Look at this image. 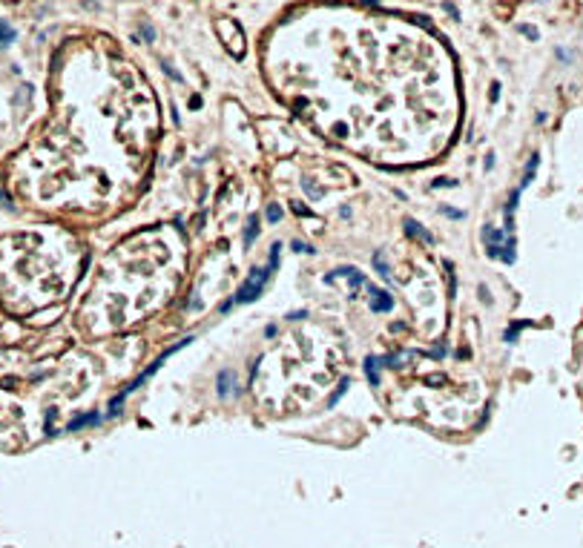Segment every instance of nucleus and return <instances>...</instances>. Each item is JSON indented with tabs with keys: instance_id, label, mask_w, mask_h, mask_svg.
<instances>
[{
	"instance_id": "obj_3",
	"label": "nucleus",
	"mask_w": 583,
	"mask_h": 548,
	"mask_svg": "<svg viewBox=\"0 0 583 548\" xmlns=\"http://www.w3.org/2000/svg\"><path fill=\"white\" fill-rule=\"evenodd\" d=\"M6 40H12V29L6 26V23H0V46L6 43Z\"/></svg>"
},
{
	"instance_id": "obj_2",
	"label": "nucleus",
	"mask_w": 583,
	"mask_h": 548,
	"mask_svg": "<svg viewBox=\"0 0 583 548\" xmlns=\"http://www.w3.org/2000/svg\"><path fill=\"white\" fill-rule=\"evenodd\" d=\"M265 279H267V273L265 270H253L250 273V279L244 282V287L239 290V296H236V301H247V299H256L259 296V290L265 287Z\"/></svg>"
},
{
	"instance_id": "obj_1",
	"label": "nucleus",
	"mask_w": 583,
	"mask_h": 548,
	"mask_svg": "<svg viewBox=\"0 0 583 548\" xmlns=\"http://www.w3.org/2000/svg\"><path fill=\"white\" fill-rule=\"evenodd\" d=\"M219 32H221V37L227 35V40H230V52L239 58L241 52H244V37H241V32H239V26L233 23V20H221L219 23Z\"/></svg>"
},
{
	"instance_id": "obj_4",
	"label": "nucleus",
	"mask_w": 583,
	"mask_h": 548,
	"mask_svg": "<svg viewBox=\"0 0 583 548\" xmlns=\"http://www.w3.org/2000/svg\"><path fill=\"white\" fill-rule=\"evenodd\" d=\"M279 215H282L279 207H270V210H267V218H270V221H279Z\"/></svg>"
}]
</instances>
